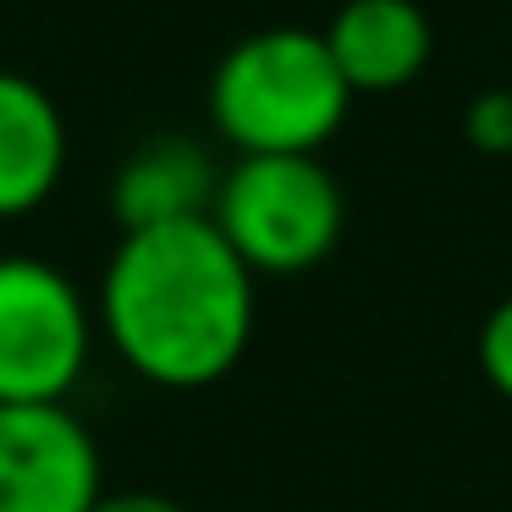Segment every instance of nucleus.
I'll list each match as a JSON object with an SVG mask.
<instances>
[{
	"label": "nucleus",
	"instance_id": "f257e3e1",
	"mask_svg": "<svg viewBox=\"0 0 512 512\" xmlns=\"http://www.w3.org/2000/svg\"><path fill=\"white\" fill-rule=\"evenodd\" d=\"M100 331L138 380L204 391L254 342V270L210 215L122 232L100 276Z\"/></svg>",
	"mask_w": 512,
	"mask_h": 512
},
{
	"label": "nucleus",
	"instance_id": "f03ea898",
	"mask_svg": "<svg viewBox=\"0 0 512 512\" xmlns=\"http://www.w3.org/2000/svg\"><path fill=\"white\" fill-rule=\"evenodd\" d=\"M353 89L309 28L237 39L210 78V122L237 155H320L347 122Z\"/></svg>",
	"mask_w": 512,
	"mask_h": 512
},
{
	"label": "nucleus",
	"instance_id": "7ed1b4c3",
	"mask_svg": "<svg viewBox=\"0 0 512 512\" xmlns=\"http://www.w3.org/2000/svg\"><path fill=\"white\" fill-rule=\"evenodd\" d=\"M342 188L320 155H237L210 204L215 232L259 276H303L342 243Z\"/></svg>",
	"mask_w": 512,
	"mask_h": 512
},
{
	"label": "nucleus",
	"instance_id": "20e7f679",
	"mask_svg": "<svg viewBox=\"0 0 512 512\" xmlns=\"http://www.w3.org/2000/svg\"><path fill=\"white\" fill-rule=\"evenodd\" d=\"M94 353V314L50 259L0 254V402H67Z\"/></svg>",
	"mask_w": 512,
	"mask_h": 512
},
{
	"label": "nucleus",
	"instance_id": "39448f33",
	"mask_svg": "<svg viewBox=\"0 0 512 512\" xmlns=\"http://www.w3.org/2000/svg\"><path fill=\"white\" fill-rule=\"evenodd\" d=\"M105 463L67 402H0V512H94Z\"/></svg>",
	"mask_w": 512,
	"mask_h": 512
},
{
	"label": "nucleus",
	"instance_id": "423d86ee",
	"mask_svg": "<svg viewBox=\"0 0 512 512\" xmlns=\"http://www.w3.org/2000/svg\"><path fill=\"white\" fill-rule=\"evenodd\" d=\"M320 39L353 94L408 89L435 45L419 0H347Z\"/></svg>",
	"mask_w": 512,
	"mask_h": 512
},
{
	"label": "nucleus",
	"instance_id": "0eeeda50",
	"mask_svg": "<svg viewBox=\"0 0 512 512\" xmlns=\"http://www.w3.org/2000/svg\"><path fill=\"white\" fill-rule=\"evenodd\" d=\"M67 171V122L23 72H0V221L34 215Z\"/></svg>",
	"mask_w": 512,
	"mask_h": 512
},
{
	"label": "nucleus",
	"instance_id": "6e6552de",
	"mask_svg": "<svg viewBox=\"0 0 512 512\" xmlns=\"http://www.w3.org/2000/svg\"><path fill=\"white\" fill-rule=\"evenodd\" d=\"M215 188H221V171L210 149H199L193 138H155L122 160L111 182V210L122 232H144V226L210 215Z\"/></svg>",
	"mask_w": 512,
	"mask_h": 512
},
{
	"label": "nucleus",
	"instance_id": "1a4fd4ad",
	"mask_svg": "<svg viewBox=\"0 0 512 512\" xmlns=\"http://www.w3.org/2000/svg\"><path fill=\"white\" fill-rule=\"evenodd\" d=\"M463 138L479 155H512V89H485L463 111Z\"/></svg>",
	"mask_w": 512,
	"mask_h": 512
},
{
	"label": "nucleus",
	"instance_id": "9d476101",
	"mask_svg": "<svg viewBox=\"0 0 512 512\" xmlns=\"http://www.w3.org/2000/svg\"><path fill=\"white\" fill-rule=\"evenodd\" d=\"M479 369L512 402V298H501L485 314V325H479Z\"/></svg>",
	"mask_w": 512,
	"mask_h": 512
},
{
	"label": "nucleus",
	"instance_id": "9b49d317",
	"mask_svg": "<svg viewBox=\"0 0 512 512\" xmlns=\"http://www.w3.org/2000/svg\"><path fill=\"white\" fill-rule=\"evenodd\" d=\"M94 512H188V507L166 490H105L94 501Z\"/></svg>",
	"mask_w": 512,
	"mask_h": 512
},
{
	"label": "nucleus",
	"instance_id": "f8f14e48",
	"mask_svg": "<svg viewBox=\"0 0 512 512\" xmlns=\"http://www.w3.org/2000/svg\"><path fill=\"white\" fill-rule=\"evenodd\" d=\"M507 89H512V83H507Z\"/></svg>",
	"mask_w": 512,
	"mask_h": 512
}]
</instances>
